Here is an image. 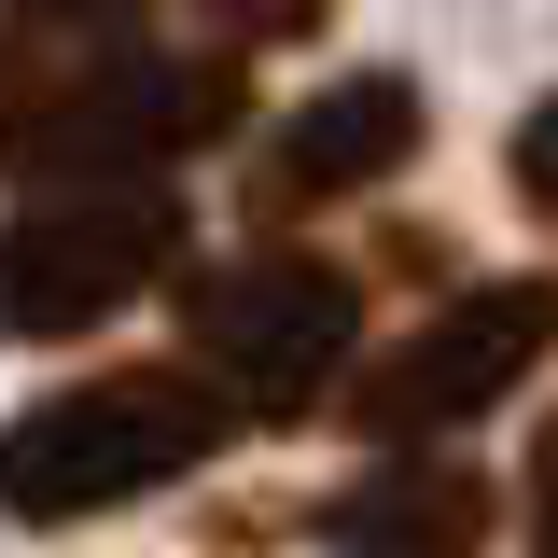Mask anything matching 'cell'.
I'll list each match as a JSON object with an SVG mask.
<instances>
[{"label":"cell","mask_w":558,"mask_h":558,"mask_svg":"<svg viewBox=\"0 0 558 558\" xmlns=\"http://www.w3.org/2000/svg\"><path fill=\"white\" fill-rule=\"evenodd\" d=\"M238 433V391L209 363H112V377H70L14 418V517L28 531H70V517H112V502H154L182 488Z\"/></svg>","instance_id":"obj_1"},{"label":"cell","mask_w":558,"mask_h":558,"mask_svg":"<svg viewBox=\"0 0 558 558\" xmlns=\"http://www.w3.org/2000/svg\"><path fill=\"white\" fill-rule=\"evenodd\" d=\"M336 0H238V43H307Z\"/></svg>","instance_id":"obj_9"},{"label":"cell","mask_w":558,"mask_h":558,"mask_svg":"<svg viewBox=\"0 0 558 558\" xmlns=\"http://www.w3.org/2000/svg\"><path fill=\"white\" fill-rule=\"evenodd\" d=\"M223 126H238V57L112 43V57H84V70L14 84V168L28 182H168Z\"/></svg>","instance_id":"obj_2"},{"label":"cell","mask_w":558,"mask_h":558,"mask_svg":"<svg viewBox=\"0 0 558 558\" xmlns=\"http://www.w3.org/2000/svg\"><path fill=\"white\" fill-rule=\"evenodd\" d=\"M418 140H433V112H418L405 70H349L307 112H279V140L252 154V223H307V209H349L377 182H405Z\"/></svg>","instance_id":"obj_6"},{"label":"cell","mask_w":558,"mask_h":558,"mask_svg":"<svg viewBox=\"0 0 558 558\" xmlns=\"http://www.w3.org/2000/svg\"><path fill=\"white\" fill-rule=\"evenodd\" d=\"M168 266H182V196L168 182H28L0 293H14V336L57 349V336H98L112 307H140Z\"/></svg>","instance_id":"obj_4"},{"label":"cell","mask_w":558,"mask_h":558,"mask_svg":"<svg viewBox=\"0 0 558 558\" xmlns=\"http://www.w3.org/2000/svg\"><path fill=\"white\" fill-rule=\"evenodd\" d=\"M531 558H558V418H545V447H531Z\"/></svg>","instance_id":"obj_10"},{"label":"cell","mask_w":558,"mask_h":558,"mask_svg":"<svg viewBox=\"0 0 558 558\" xmlns=\"http://www.w3.org/2000/svg\"><path fill=\"white\" fill-rule=\"evenodd\" d=\"M349 336H363V293L322 252H238V266L182 279V349L238 391L252 433H293V418L322 405L349 377Z\"/></svg>","instance_id":"obj_3"},{"label":"cell","mask_w":558,"mask_h":558,"mask_svg":"<svg viewBox=\"0 0 558 558\" xmlns=\"http://www.w3.org/2000/svg\"><path fill=\"white\" fill-rule=\"evenodd\" d=\"M502 182H517V209H531V223H558V98L502 140Z\"/></svg>","instance_id":"obj_8"},{"label":"cell","mask_w":558,"mask_h":558,"mask_svg":"<svg viewBox=\"0 0 558 558\" xmlns=\"http://www.w3.org/2000/svg\"><path fill=\"white\" fill-rule=\"evenodd\" d=\"M475 531H488V488L461 461H418V447H391L363 488L322 502V545L336 558H475Z\"/></svg>","instance_id":"obj_7"},{"label":"cell","mask_w":558,"mask_h":558,"mask_svg":"<svg viewBox=\"0 0 558 558\" xmlns=\"http://www.w3.org/2000/svg\"><path fill=\"white\" fill-rule=\"evenodd\" d=\"M545 349H558V279H475V293H447L418 336H391L363 377H349V433L433 447V433L488 418Z\"/></svg>","instance_id":"obj_5"},{"label":"cell","mask_w":558,"mask_h":558,"mask_svg":"<svg viewBox=\"0 0 558 558\" xmlns=\"http://www.w3.org/2000/svg\"><path fill=\"white\" fill-rule=\"evenodd\" d=\"M28 14H126V0H28Z\"/></svg>","instance_id":"obj_11"}]
</instances>
